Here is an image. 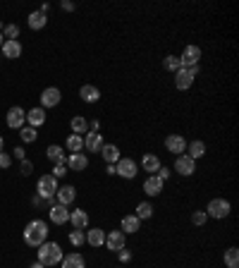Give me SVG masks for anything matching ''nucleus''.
<instances>
[{
	"mask_svg": "<svg viewBox=\"0 0 239 268\" xmlns=\"http://www.w3.org/2000/svg\"><path fill=\"white\" fill-rule=\"evenodd\" d=\"M48 239V223L46 221H32L24 228V242L29 247H41Z\"/></svg>",
	"mask_w": 239,
	"mask_h": 268,
	"instance_id": "nucleus-1",
	"label": "nucleus"
},
{
	"mask_svg": "<svg viewBox=\"0 0 239 268\" xmlns=\"http://www.w3.org/2000/svg\"><path fill=\"white\" fill-rule=\"evenodd\" d=\"M36 256H39V263H43V266H55V263L63 261L65 254L57 242H43V245L36 249Z\"/></svg>",
	"mask_w": 239,
	"mask_h": 268,
	"instance_id": "nucleus-2",
	"label": "nucleus"
},
{
	"mask_svg": "<svg viewBox=\"0 0 239 268\" xmlns=\"http://www.w3.org/2000/svg\"><path fill=\"white\" fill-rule=\"evenodd\" d=\"M199 65L196 67H180V70L175 72V87L180 89V91H187V89H191V84H194V79L199 77Z\"/></svg>",
	"mask_w": 239,
	"mask_h": 268,
	"instance_id": "nucleus-3",
	"label": "nucleus"
},
{
	"mask_svg": "<svg viewBox=\"0 0 239 268\" xmlns=\"http://www.w3.org/2000/svg\"><path fill=\"white\" fill-rule=\"evenodd\" d=\"M232 211V206L227 199H211L208 201V208H206V216L208 218H215V221H223V218H227Z\"/></svg>",
	"mask_w": 239,
	"mask_h": 268,
	"instance_id": "nucleus-4",
	"label": "nucleus"
},
{
	"mask_svg": "<svg viewBox=\"0 0 239 268\" xmlns=\"http://www.w3.org/2000/svg\"><path fill=\"white\" fill-rule=\"evenodd\" d=\"M36 192H39V197L43 199V201H50L57 192V180L53 175H41L39 184H36Z\"/></svg>",
	"mask_w": 239,
	"mask_h": 268,
	"instance_id": "nucleus-5",
	"label": "nucleus"
},
{
	"mask_svg": "<svg viewBox=\"0 0 239 268\" xmlns=\"http://www.w3.org/2000/svg\"><path fill=\"white\" fill-rule=\"evenodd\" d=\"M115 175L125 177V180H134L136 175H139L136 160H132V158H120L117 163H115Z\"/></svg>",
	"mask_w": 239,
	"mask_h": 268,
	"instance_id": "nucleus-6",
	"label": "nucleus"
},
{
	"mask_svg": "<svg viewBox=\"0 0 239 268\" xmlns=\"http://www.w3.org/2000/svg\"><path fill=\"white\" fill-rule=\"evenodd\" d=\"M5 122H8L10 129H22L24 122H26V111L24 108H19V105H12L8 111V118H5Z\"/></svg>",
	"mask_w": 239,
	"mask_h": 268,
	"instance_id": "nucleus-7",
	"label": "nucleus"
},
{
	"mask_svg": "<svg viewBox=\"0 0 239 268\" xmlns=\"http://www.w3.org/2000/svg\"><path fill=\"white\" fill-rule=\"evenodd\" d=\"M175 170L182 175V177H191V175L196 173V160L189 158L187 153H182V156H177V160H175Z\"/></svg>",
	"mask_w": 239,
	"mask_h": 268,
	"instance_id": "nucleus-8",
	"label": "nucleus"
},
{
	"mask_svg": "<svg viewBox=\"0 0 239 268\" xmlns=\"http://www.w3.org/2000/svg\"><path fill=\"white\" fill-rule=\"evenodd\" d=\"M48 218H50V223H55V225H65V223L70 221V206L53 204L48 208Z\"/></svg>",
	"mask_w": 239,
	"mask_h": 268,
	"instance_id": "nucleus-9",
	"label": "nucleus"
},
{
	"mask_svg": "<svg viewBox=\"0 0 239 268\" xmlns=\"http://www.w3.org/2000/svg\"><path fill=\"white\" fill-rule=\"evenodd\" d=\"M199 60H201V48L199 46H184L182 56H180L182 67H196Z\"/></svg>",
	"mask_w": 239,
	"mask_h": 268,
	"instance_id": "nucleus-10",
	"label": "nucleus"
},
{
	"mask_svg": "<svg viewBox=\"0 0 239 268\" xmlns=\"http://www.w3.org/2000/svg\"><path fill=\"white\" fill-rule=\"evenodd\" d=\"M60 101H63V94H60L57 87L43 89V94H41V105H43V108H55Z\"/></svg>",
	"mask_w": 239,
	"mask_h": 268,
	"instance_id": "nucleus-11",
	"label": "nucleus"
},
{
	"mask_svg": "<svg viewBox=\"0 0 239 268\" xmlns=\"http://www.w3.org/2000/svg\"><path fill=\"white\" fill-rule=\"evenodd\" d=\"M165 149L170 153H175V156H182L184 151H187V139H184L182 134H170L165 139Z\"/></svg>",
	"mask_w": 239,
	"mask_h": 268,
	"instance_id": "nucleus-12",
	"label": "nucleus"
},
{
	"mask_svg": "<svg viewBox=\"0 0 239 268\" xmlns=\"http://www.w3.org/2000/svg\"><path fill=\"white\" fill-rule=\"evenodd\" d=\"M125 232L122 230H110V235H105V247L110 249L112 254H117L120 249H125Z\"/></svg>",
	"mask_w": 239,
	"mask_h": 268,
	"instance_id": "nucleus-13",
	"label": "nucleus"
},
{
	"mask_svg": "<svg viewBox=\"0 0 239 268\" xmlns=\"http://www.w3.org/2000/svg\"><path fill=\"white\" fill-rule=\"evenodd\" d=\"M65 166H67V170L81 173V170H86V168H88V158L84 156V153H70L67 160H65Z\"/></svg>",
	"mask_w": 239,
	"mask_h": 268,
	"instance_id": "nucleus-14",
	"label": "nucleus"
},
{
	"mask_svg": "<svg viewBox=\"0 0 239 268\" xmlns=\"http://www.w3.org/2000/svg\"><path fill=\"white\" fill-rule=\"evenodd\" d=\"M72 228L74 230H86L88 228V213L84 211V208H74V211H70V221Z\"/></svg>",
	"mask_w": 239,
	"mask_h": 268,
	"instance_id": "nucleus-15",
	"label": "nucleus"
},
{
	"mask_svg": "<svg viewBox=\"0 0 239 268\" xmlns=\"http://www.w3.org/2000/svg\"><path fill=\"white\" fill-rule=\"evenodd\" d=\"M103 144L105 142H103V134L101 132H86V137H84V149L91 151V153H98Z\"/></svg>",
	"mask_w": 239,
	"mask_h": 268,
	"instance_id": "nucleus-16",
	"label": "nucleus"
},
{
	"mask_svg": "<svg viewBox=\"0 0 239 268\" xmlns=\"http://www.w3.org/2000/svg\"><path fill=\"white\" fill-rule=\"evenodd\" d=\"M55 199H57V204H63V206H72V201L77 199V190H74L72 184H65V187H57Z\"/></svg>",
	"mask_w": 239,
	"mask_h": 268,
	"instance_id": "nucleus-17",
	"label": "nucleus"
},
{
	"mask_svg": "<svg viewBox=\"0 0 239 268\" xmlns=\"http://www.w3.org/2000/svg\"><path fill=\"white\" fill-rule=\"evenodd\" d=\"M163 184H165V182L158 180L156 175H148V177L143 180V192H146L148 197H158L160 192H163Z\"/></svg>",
	"mask_w": 239,
	"mask_h": 268,
	"instance_id": "nucleus-18",
	"label": "nucleus"
},
{
	"mask_svg": "<svg viewBox=\"0 0 239 268\" xmlns=\"http://www.w3.org/2000/svg\"><path fill=\"white\" fill-rule=\"evenodd\" d=\"M101 156H103V160H105V166H115L120 158V149L115 146V144H103L101 146Z\"/></svg>",
	"mask_w": 239,
	"mask_h": 268,
	"instance_id": "nucleus-19",
	"label": "nucleus"
},
{
	"mask_svg": "<svg viewBox=\"0 0 239 268\" xmlns=\"http://www.w3.org/2000/svg\"><path fill=\"white\" fill-rule=\"evenodd\" d=\"M141 168H143V173L156 175V173H158V168H160V158L156 156V153H143Z\"/></svg>",
	"mask_w": 239,
	"mask_h": 268,
	"instance_id": "nucleus-20",
	"label": "nucleus"
},
{
	"mask_svg": "<svg viewBox=\"0 0 239 268\" xmlns=\"http://www.w3.org/2000/svg\"><path fill=\"white\" fill-rule=\"evenodd\" d=\"M79 96L84 103H98L101 101V91H98V87H94V84H84V87L79 89Z\"/></svg>",
	"mask_w": 239,
	"mask_h": 268,
	"instance_id": "nucleus-21",
	"label": "nucleus"
},
{
	"mask_svg": "<svg viewBox=\"0 0 239 268\" xmlns=\"http://www.w3.org/2000/svg\"><path fill=\"white\" fill-rule=\"evenodd\" d=\"M139 225H141V221H139L134 213H132V216H125V218H122L120 230H122L125 235H134V232H139Z\"/></svg>",
	"mask_w": 239,
	"mask_h": 268,
	"instance_id": "nucleus-22",
	"label": "nucleus"
},
{
	"mask_svg": "<svg viewBox=\"0 0 239 268\" xmlns=\"http://www.w3.org/2000/svg\"><path fill=\"white\" fill-rule=\"evenodd\" d=\"M86 245H91L94 249H98V247L105 245V230L101 228H91L86 232Z\"/></svg>",
	"mask_w": 239,
	"mask_h": 268,
	"instance_id": "nucleus-23",
	"label": "nucleus"
},
{
	"mask_svg": "<svg viewBox=\"0 0 239 268\" xmlns=\"http://www.w3.org/2000/svg\"><path fill=\"white\" fill-rule=\"evenodd\" d=\"M0 50H3V56H5V58L17 60V58L22 56V43H19V41H5Z\"/></svg>",
	"mask_w": 239,
	"mask_h": 268,
	"instance_id": "nucleus-24",
	"label": "nucleus"
},
{
	"mask_svg": "<svg viewBox=\"0 0 239 268\" xmlns=\"http://www.w3.org/2000/svg\"><path fill=\"white\" fill-rule=\"evenodd\" d=\"M46 156H48V160H50V163H55V166H65V160H67L63 146H48Z\"/></svg>",
	"mask_w": 239,
	"mask_h": 268,
	"instance_id": "nucleus-25",
	"label": "nucleus"
},
{
	"mask_svg": "<svg viewBox=\"0 0 239 268\" xmlns=\"http://www.w3.org/2000/svg\"><path fill=\"white\" fill-rule=\"evenodd\" d=\"M26 122H29V127H41L43 122H46V111L43 108H32V111L26 113Z\"/></svg>",
	"mask_w": 239,
	"mask_h": 268,
	"instance_id": "nucleus-26",
	"label": "nucleus"
},
{
	"mask_svg": "<svg viewBox=\"0 0 239 268\" xmlns=\"http://www.w3.org/2000/svg\"><path fill=\"white\" fill-rule=\"evenodd\" d=\"M63 268H86V261H84V256L81 254H67V256H63Z\"/></svg>",
	"mask_w": 239,
	"mask_h": 268,
	"instance_id": "nucleus-27",
	"label": "nucleus"
},
{
	"mask_svg": "<svg viewBox=\"0 0 239 268\" xmlns=\"http://www.w3.org/2000/svg\"><path fill=\"white\" fill-rule=\"evenodd\" d=\"M187 156L194 158V160H199V158L206 156V144L201 142V139H194V142L187 146Z\"/></svg>",
	"mask_w": 239,
	"mask_h": 268,
	"instance_id": "nucleus-28",
	"label": "nucleus"
},
{
	"mask_svg": "<svg viewBox=\"0 0 239 268\" xmlns=\"http://www.w3.org/2000/svg\"><path fill=\"white\" fill-rule=\"evenodd\" d=\"M65 149L70 151V153H81V149H84V137H81V134H70L67 142H65Z\"/></svg>",
	"mask_w": 239,
	"mask_h": 268,
	"instance_id": "nucleus-29",
	"label": "nucleus"
},
{
	"mask_svg": "<svg viewBox=\"0 0 239 268\" xmlns=\"http://www.w3.org/2000/svg\"><path fill=\"white\" fill-rule=\"evenodd\" d=\"M26 24L32 26L34 32H39V29H43V26H46V24H48V17L43 15L41 10H36V12H32V15H29V19H26Z\"/></svg>",
	"mask_w": 239,
	"mask_h": 268,
	"instance_id": "nucleus-30",
	"label": "nucleus"
},
{
	"mask_svg": "<svg viewBox=\"0 0 239 268\" xmlns=\"http://www.w3.org/2000/svg\"><path fill=\"white\" fill-rule=\"evenodd\" d=\"M70 127H72V134H86L88 132V120L77 115V118H72Z\"/></svg>",
	"mask_w": 239,
	"mask_h": 268,
	"instance_id": "nucleus-31",
	"label": "nucleus"
},
{
	"mask_svg": "<svg viewBox=\"0 0 239 268\" xmlns=\"http://www.w3.org/2000/svg\"><path fill=\"white\" fill-rule=\"evenodd\" d=\"M223 261H225V266L227 268H239V249L237 247H230V249L225 252Z\"/></svg>",
	"mask_w": 239,
	"mask_h": 268,
	"instance_id": "nucleus-32",
	"label": "nucleus"
},
{
	"mask_svg": "<svg viewBox=\"0 0 239 268\" xmlns=\"http://www.w3.org/2000/svg\"><path fill=\"white\" fill-rule=\"evenodd\" d=\"M134 216L139 218V221H148V218L153 216V206L148 204V201H141V204L136 206V213H134Z\"/></svg>",
	"mask_w": 239,
	"mask_h": 268,
	"instance_id": "nucleus-33",
	"label": "nucleus"
},
{
	"mask_svg": "<svg viewBox=\"0 0 239 268\" xmlns=\"http://www.w3.org/2000/svg\"><path fill=\"white\" fill-rule=\"evenodd\" d=\"M163 67H165L167 72H177L180 67H182V63H180V56H167L165 60H163Z\"/></svg>",
	"mask_w": 239,
	"mask_h": 268,
	"instance_id": "nucleus-34",
	"label": "nucleus"
},
{
	"mask_svg": "<svg viewBox=\"0 0 239 268\" xmlns=\"http://www.w3.org/2000/svg\"><path fill=\"white\" fill-rule=\"evenodd\" d=\"M19 137H22L24 144H34L39 134H36V129H34V127H22V129H19Z\"/></svg>",
	"mask_w": 239,
	"mask_h": 268,
	"instance_id": "nucleus-35",
	"label": "nucleus"
},
{
	"mask_svg": "<svg viewBox=\"0 0 239 268\" xmlns=\"http://www.w3.org/2000/svg\"><path fill=\"white\" fill-rule=\"evenodd\" d=\"M17 36H19V26H17V24L3 26V39L5 41H17Z\"/></svg>",
	"mask_w": 239,
	"mask_h": 268,
	"instance_id": "nucleus-36",
	"label": "nucleus"
},
{
	"mask_svg": "<svg viewBox=\"0 0 239 268\" xmlns=\"http://www.w3.org/2000/svg\"><path fill=\"white\" fill-rule=\"evenodd\" d=\"M84 242H86V232H84V230H72L70 232V245L81 247Z\"/></svg>",
	"mask_w": 239,
	"mask_h": 268,
	"instance_id": "nucleus-37",
	"label": "nucleus"
},
{
	"mask_svg": "<svg viewBox=\"0 0 239 268\" xmlns=\"http://www.w3.org/2000/svg\"><path fill=\"white\" fill-rule=\"evenodd\" d=\"M206 221H208L206 211H194V213H191V223H194L196 228H201V225H206Z\"/></svg>",
	"mask_w": 239,
	"mask_h": 268,
	"instance_id": "nucleus-38",
	"label": "nucleus"
},
{
	"mask_svg": "<svg viewBox=\"0 0 239 268\" xmlns=\"http://www.w3.org/2000/svg\"><path fill=\"white\" fill-rule=\"evenodd\" d=\"M117 259H120V263H129V261H132V252L125 247V249H120L117 252Z\"/></svg>",
	"mask_w": 239,
	"mask_h": 268,
	"instance_id": "nucleus-39",
	"label": "nucleus"
},
{
	"mask_svg": "<svg viewBox=\"0 0 239 268\" xmlns=\"http://www.w3.org/2000/svg\"><path fill=\"white\" fill-rule=\"evenodd\" d=\"M10 166H12V156H10V153H3V151H0V168L5 170V168H10Z\"/></svg>",
	"mask_w": 239,
	"mask_h": 268,
	"instance_id": "nucleus-40",
	"label": "nucleus"
},
{
	"mask_svg": "<svg viewBox=\"0 0 239 268\" xmlns=\"http://www.w3.org/2000/svg\"><path fill=\"white\" fill-rule=\"evenodd\" d=\"M65 175H67V166H55L53 168V177H55V180H60V177H65Z\"/></svg>",
	"mask_w": 239,
	"mask_h": 268,
	"instance_id": "nucleus-41",
	"label": "nucleus"
},
{
	"mask_svg": "<svg viewBox=\"0 0 239 268\" xmlns=\"http://www.w3.org/2000/svg\"><path fill=\"white\" fill-rule=\"evenodd\" d=\"M156 177H158V180H163V182H165L167 177H170V170H167L165 166H160V168H158V173H156Z\"/></svg>",
	"mask_w": 239,
	"mask_h": 268,
	"instance_id": "nucleus-42",
	"label": "nucleus"
},
{
	"mask_svg": "<svg viewBox=\"0 0 239 268\" xmlns=\"http://www.w3.org/2000/svg\"><path fill=\"white\" fill-rule=\"evenodd\" d=\"M32 170H34L32 163H29V160H22V175H32Z\"/></svg>",
	"mask_w": 239,
	"mask_h": 268,
	"instance_id": "nucleus-43",
	"label": "nucleus"
},
{
	"mask_svg": "<svg viewBox=\"0 0 239 268\" xmlns=\"http://www.w3.org/2000/svg\"><path fill=\"white\" fill-rule=\"evenodd\" d=\"M60 5H63V10H67V12H74V8H77V5H74V3H70V0H63Z\"/></svg>",
	"mask_w": 239,
	"mask_h": 268,
	"instance_id": "nucleus-44",
	"label": "nucleus"
},
{
	"mask_svg": "<svg viewBox=\"0 0 239 268\" xmlns=\"http://www.w3.org/2000/svg\"><path fill=\"white\" fill-rule=\"evenodd\" d=\"M15 158H19V160H24V149H15Z\"/></svg>",
	"mask_w": 239,
	"mask_h": 268,
	"instance_id": "nucleus-45",
	"label": "nucleus"
},
{
	"mask_svg": "<svg viewBox=\"0 0 239 268\" xmlns=\"http://www.w3.org/2000/svg\"><path fill=\"white\" fill-rule=\"evenodd\" d=\"M105 173H108V175H115V166H105Z\"/></svg>",
	"mask_w": 239,
	"mask_h": 268,
	"instance_id": "nucleus-46",
	"label": "nucleus"
},
{
	"mask_svg": "<svg viewBox=\"0 0 239 268\" xmlns=\"http://www.w3.org/2000/svg\"><path fill=\"white\" fill-rule=\"evenodd\" d=\"M32 268H46V266H43V263H39V261H36V263H34Z\"/></svg>",
	"mask_w": 239,
	"mask_h": 268,
	"instance_id": "nucleus-47",
	"label": "nucleus"
},
{
	"mask_svg": "<svg viewBox=\"0 0 239 268\" xmlns=\"http://www.w3.org/2000/svg\"><path fill=\"white\" fill-rule=\"evenodd\" d=\"M3 146H5V139H3V137H0V151H3Z\"/></svg>",
	"mask_w": 239,
	"mask_h": 268,
	"instance_id": "nucleus-48",
	"label": "nucleus"
},
{
	"mask_svg": "<svg viewBox=\"0 0 239 268\" xmlns=\"http://www.w3.org/2000/svg\"><path fill=\"white\" fill-rule=\"evenodd\" d=\"M3 43H5V39H3V32H0V48H3Z\"/></svg>",
	"mask_w": 239,
	"mask_h": 268,
	"instance_id": "nucleus-49",
	"label": "nucleus"
},
{
	"mask_svg": "<svg viewBox=\"0 0 239 268\" xmlns=\"http://www.w3.org/2000/svg\"><path fill=\"white\" fill-rule=\"evenodd\" d=\"M117 268H122V266H117Z\"/></svg>",
	"mask_w": 239,
	"mask_h": 268,
	"instance_id": "nucleus-50",
	"label": "nucleus"
}]
</instances>
